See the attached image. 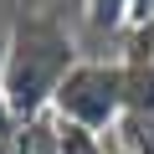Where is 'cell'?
Wrapping results in <instances>:
<instances>
[{
	"label": "cell",
	"mask_w": 154,
	"mask_h": 154,
	"mask_svg": "<svg viewBox=\"0 0 154 154\" xmlns=\"http://www.w3.org/2000/svg\"><path fill=\"white\" fill-rule=\"evenodd\" d=\"M51 113L62 123H77V128H93V134H108L128 118V72L123 62H77L72 77L62 82Z\"/></svg>",
	"instance_id": "obj_2"
},
{
	"label": "cell",
	"mask_w": 154,
	"mask_h": 154,
	"mask_svg": "<svg viewBox=\"0 0 154 154\" xmlns=\"http://www.w3.org/2000/svg\"><path fill=\"white\" fill-rule=\"evenodd\" d=\"M16 154H62L57 113H41V118L21 123V128H16Z\"/></svg>",
	"instance_id": "obj_4"
},
{
	"label": "cell",
	"mask_w": 154,
	"mask_h": 154,
	"mask_svg": "<svg viewBox=\"0 0 154 154\" xmlns=\"http://www.w3.org/2000/svg\"><path fill=\"white\" fill-rule=\"evenodd\" d=\"M72 67H77V41H72L67 21L46 5H21L11 16L5 62H0V103H5V113L16 123L51 113Z\"/></svg>",
	"instance_id": "obj_1"
},
{
	"label": "cell",
	"mask_w": 154,
	"mask_h": 154,
	"mask_svg": "<svg viewBox=\"0 0 154 154\" xmlns=\"http://www.w3.org/2000/svg\"><path fill=\"white\" fill-rule=\"evenodd\" d=\"M57 134H62V154H108L103 134H93V128H77V123L57 118Z\"/></svg>",
	"instance_id": "obj_5"
},
{
	"label": "cell",
	"mask_w": 154,
	"mask_h": 154,
	"mask_svg": "<svg viewBox=\"0 0 154 154\" xmlns=\"http://www.w3.org/2000/svg\"><path fill=\"white\" fill-rule=\"evenodd\" d=\"M82 21L98 36H118L134 31V0H82Z\"/></svg>",
	"instance_id": "obj_3"
}]
</instances>
